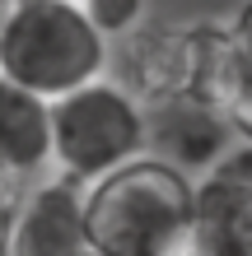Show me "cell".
<instances>
[{
    "instance_id": "obj_1",
    "label": "cell",
    "mask_w": 252,
    "mask_h": 256,
    "mask_svg": "<svg viewBox=\"0 0 252 256\" xmlns=\"http://www.w3.org/2000/svg\"><path fill=\"white\" fill-rule=\"evenodd\" d=\"M98 256H168L196 214V182L159 154H140L84 186Z\"/></svg>"
},
{
    "instance_id": "obj_2",
    "label": "cell",
    "mask_w": 252,
    "mask_h": 256,
    "mask_svg": "<svg viewBox=\"0 0 252 256\" xmlns=\"http://www.w3.org/2000/svg\"><path fill=\"white\" fill-rule=\"evenodd\" d=\"M112 38L94 24L84 0H14L0 28V74L38 98H66L103 80Z\"/></svg>"
},
{
    "instance_id": "obj_3",
    "label": "cell",
    "mask_w": 252,
    "mask_h": 256,
    "mask_svg": "<svg viewBox=\"0 0 252 256\" xmlns=\"http://www.w3.org/2000/svg\"><path fill=\"white\" fill-rule=\"evenodd\" d=\"M52 154L61 177L94 186L122 163L150 154V108L112 74L52 98Z\"/></svg>"
},
{
    "instance_id": "obj_4",
    "label": "cell",
    "mask_w": 252,
    "mask_h": 256,
    "mask_svg": "<svg viewBox=\"0 0 252 256\" xmlns=\"http://www.w3.org/2000/svg\"><path fill=\"white\" fill-rule=\"evenodd\" d=\"M108 74L126 94H136L145 108L191 88V24H140L131 33L112 38Z\"/></svg>"
},
{
    "instance_id": "obj_5",
    "label": "cell",
    "mask_w": 252,
    "mask_h": 256,
    "mask_svg": "<svg viewBox=\"0 0 252 256\" xmlns=\"http://www.w3.org/2000/svg\"><path fill=\"white\" fill-rule=\"evenodd\" d=\"M233 122L215 98L205 94H173L150 108V154L168 158L182 172H210L233 149Z\"/></svg>"
},
{
    "instance_id": "obj_6",
    "label": "cell",
    "mask_w": 252,
    "mask_h": 256,
    "mask_svg": "<svg viewBox=\"0 0 252 256\" xmlns=\"http://www.w3.org/2000/svg\"><path fill=\"white\" fill-rule=\"evenodd\" d=\"M89 252H94V238H89L84 186L61 172L52 182L28 186L10 238V256H89Z\"/></svg>"
},
{
    "instance_id": "obj_7",
    "label": "cell",
    "mask_w": 252,
    "mask_h": 256,
    "mask_svg": "<svg viewBox=\"0 0 252 256\" xmlns=\"http://www.w3.org/2000/svg\"><path fill=\"white\" fill-rule=\"evenodd\" d=\"M47 168H56L52 98H38L33 88L0 74V182L28 191L47 177Z\"/></svg>"
},
{
    "instance_id": "obj_8",
    "label": "cell",
    "mask_w": 252,
    "mask_h": 256,
    "mask_svg": "<svg viewBox=\"0 0 252 256\" xmlns=\"http://www.w3.org/2000/svg\"><path fill=\"white\" fill-rule=\"evenodd\" d=\"M196 214L219 224L252 256V140L233 144L210 172L196 177Z\"/></svg>"
},
{
    "instance_id": "obj_9",
    "label": "cell",
    "mask_w": 252,
    "mask_h": 256,
    "mask_svg": "<svg viewBox=\"0 0 252 256\" xmlns=\"http://www.w3.org/2000/svg\"><path fill=\"white\" fill-rule=\"evenodd\" d=\"M84 5H89L94 24L108 38H122V33H131V28L145 24V0H84Z\"/></svg>"
},
{
    "instance_id": "obj_10",
    "label": "cell",
    "mask_w": 252,
    "mask_h": 256,
    "mask_svg": "<svg viewBox=\"0 0 252 256\" xmlns=\"http://www.w3.org/2000/svg\"><path fill=\"white\" fill-rule=\"evenodd\" d=\"M24 186H10L0 182V256H10V238H14V224H19V205H24Z\"/></svg>"
},
{
    "instance_id": "obj_11",
    "label": "cell",
    "mask_w": 252,
    "mask_h": 256,
    "mask_svg": "<svg viewBox=\"0 0 252 256\" xmlns=\"http://www.w3.org/2000/svg\"><path fill=\"white\" fill-rule=\"evenodd\" d=\"M233 33L252 47V0H243V5H238V14H233Z\"/></svg>"
},
{
    "instance_id": "obj_12",
    "label": "cell",
    "mask_w": 252,
    "mask_h": 256,
    "mask_svg": "<svg viewBox=\"0 0 252 256\" xmlns=\"http://www.w3.org/2000/svg\"><path fill=\"white\" fill-rule=\"evenodd\" d=\"M10 10H14V0H0V28H5V19H10Z\"/></svg>"
},
{
    "instance_id": "obj_13",
    "label": "cell",
    "mask_w": 252,
    "mask_h": 256,
    "mask_svg": "<svg viewBox=\"0 0 252 256\" xmlns=\"http://www.w3.org/2000/svg\"><path fill=\"white\" fill-rule=\"evenodd\" d=\"M89 256H98V252H89Z\"/></svg>"
}]
</instances>
